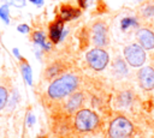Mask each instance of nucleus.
I'll list each match as a JSON object with an SVG mask.
<instances>
[{"label": "nucleus", "instance_id": "nucleus-17", "mask_svg": "<svg viewBox=\"0 0 154 138\" xmlns=\"http://www.w3.org/2000/svg\"><path fill=\"white\" fill-rule=\"evenodd\" d=\"M20 72H22V76H23V79L26 82L28 85H32V71H31V67L30 65L28 64V61L25 60H22V64H20Z\"/></svg>", "mask_w": 154, "mask_h": 138}, {"label": "nucleus", "instance_id": "nucleus-1", "mask_svg": "<svg viewBox=\"0 0 154 138\" xmlns=\"http://www.w3.org/2000/svg\"><path fill=\"white\" fill-rule=\"evenodd\" d=\"M79 86V78L75 73H64L53 79L47 88V96L51 100L59 101L73 94Z\"/></svg>", "mask_w": 154, "mask_h": 138}, {"label": "nucleus", "instance_id": "nucleus-11", "mask_svg": "<svg viewBox=\"0 0 154 138\" xmlns=\"http://www.w3.org/2000/svg\"><path fill=\"white\" fill-rule=\"evenodd\" d=\"M137 17L143 22H154V0H144L138 7Z\"/></svg>", "mask_w": 154, "mask_h": 138}, {"label": "nucleus", "instance_id": "nucleus-6", "mask_svg": "<svg viewBox=\"0 0 154 138\" xmlns=\"http://www.w3.org/2000/svg\"><path fill=\"white\" fill-rule=\"evenodd\" d=\"M91 42L97 48H106L108 46V26L105 22L97 20L91 25Z\"/></svg>", "mask_w": 154, "mask_h": 138}, {"label": "nucleus", "instance_id": "nucleus-8", "mask_svg": "<svg viewBox=\"0 0 154 138\" xmlns=\"http://www.w3.org/2000/svg\"><path fill=\"white\" fill-rule=\"evenodd\" d=\"M137 43L146 50L154 49V31L149 28H140L136 30Z\"/></svg>", "mask_w": 154, "mask_h": 138}, {"label": "nucleus", "instance_id": "nucleus-23", "mask_svg": "<svg viewBox=\"0 0 154 138\" xmlns=\"http://www.w3.org/2000/svg\"><path fill=\"white\" fill-rule=\"evenodd\" d=\"M26 122H28V126H32V125L35 124V116H34V114H31V113L28 114Z\"/></svg>", "mask_w": 154, "mask_h": 138}, {"label": "nucleus", "instance_id": "nucleus-4", "mask_svg": "<svg viewBox=\"0 0 154 138\" xmlns=\"http://www.w3.org/2000/svg\"><path fill=\"white\" fill-rule=\"evenodd\" d=\"M124 60L128 62L130 67H142L147 60V54L146 49H143L137 42L136 43H130L124 47L123 50Z\"/></svg>", "mask_w": 154, "mask_h": 138}, {"label": "nucleus", "instance_id": "nucleus-3", "mask_svg": "<svg viewBox=\"0 0 154 138\" xmlns=\"http://www.w3.org/2000/svg\"><path fill=\"white\" fill-rule=\"evenodd\" d=\"M134 124L124 115H118L109 122L107 130L108 138H130L134 134Z\"/></svg>", "mask_w": 154, "mask_h": 138}, {"label": "nucleus", "instance_id": "nucleus-5", "mask_svg": "<svg viewBox=\"0 0 154 138\" xmlns=\"http://www.w3.org/2000/svg\"><path fill=\"white\" fill-rule=\"evenodd\" d=\"M85 61L89 65L90 68H93L96 72L103 71L108 62H109V55L105 50V48H93L87 52L85 54Z\"/></svg>", "mask_w": 154, "mask_h": 138}, {"label": "nucleus", "instance_id": "nucleus-21", "mask_svg": "<svg viewBox=\"0 0 154 138\" xmlns=\"http://www.w3.org/2000/svg\"><path fill=\"white\" fill-rule=\"evenodd\" d=\"M8 5H14L16 7H23L25 5V0H6Z\"/></svg>", "mask_w": 154, "mask_h": 138}, {"label": "nucleus", "instance_id": "nucleus-19", "mask_svg": "<svg viewBox=\"0 0 154 138\" xmlns=\"http://www.w3.org/2000/svg\"><path fill=\"white\" fill-rule=\"evenodd\" d=\"M7 101H8V90L4 85H0V110L6 107Z\"/></svg>", "mask_w": 154, "mask_h": 138}, {"label": "nucleus", "instance_id": "nucleus-14", "mask_svg": "<svg viewBox=\"0 0 154 138\" xmlns=\"http://www.w3.org/2000/svg\"><path fill=\"white\" fill-rule=\"evenodd\" d=\"M128 62L124 60V59H122V58H116L114 59V61H113V65H112V67H113V72H114V74L118 77V78H123V77H126V74L129 73V68H128Z\"/></svg>", "mask_w": 154, "mask_h": 138}, {"label": "nucleus", "instance_id": "nucleus-2", "mask_svg": "<svg viewBox=\"0 0 154 138\" xmlns=\"http://www.w3.org/2000/svg\"><path fill=\"white\" fill-rule=\"evenodd\" d=\"M73 124L78 132H93L100 126V118L94 110L81 108L75 113Z\"/></svg>", "mask_w": 154, "mask_h": 138}, {"label": "nucleus", "instance_id": "nucleus-18", "mask_svg": "<svg viewBox=\"0 0 154 138\" xmlns=\"http://www.w3.org/2000/svg\"><path fill=\"white\" fill-rule=\"evenodd\" d=\"M117 103L119 107L125 108L130 107L132 103V92L131 91H123L117 96Z\"/></svg>", "mask_w": 154, "mask_h": 138}, {"label": "nucleus", "instance_id": "nucleus-24", "mask_svg": "<svg viewBox=\"0 0 154 138\" xmlns=\"http://www.w3.org/2000/svg\"><path fill=\"white\" fill-rule=\"evenodd\" d=\"M90 1H91V0H78V6H79L81 8H87V7L89 6Z\"/></svg>", "mask_w": 154, "mask_h": 138}, {"label": "nucleus", "instance_id": "nucleus-26", "mask_svg": "<svg viewBox=\"0 0 154 138\" xmlns=\"http://www.w3.org/2000/svg\"><path fill=\"white\" fill-rule=\"evenodd\" d=\"M12 53L16 55V58H18L19 60H23V58L20 56V54H19V50H18V48H13L12 49Z\"/></svg>", "mask_w": 154, "mask_h": 138}, {"label": "nucleus", "instance_id": "nucleus-27", "mask_svg": "<svg viewBox=\"0 0 154 138\" xmlns=\"http://www.w3.org/2000/svg\"><path fill=\"white\" fill-rule=\"evenodd\" d=\"M137 1H144V0H137Z\"/></svg>", "mask_w": 154, "mask_h": 138}, {"label": "nucleus", "instance_id": "nucleus-16", "mask_svg": "<svg viewBox=\"0 0 154 138\" xmlns=\"http://www.w3.org/2000/svg\"><path fill=\"white\" fill-rule=\"evenodd\" d=\"M32 41L37 46H40L43 50H49L51 49V43L46 41V34L41 30H37V31L32 32Z\"/></svg>", "mask_w": 154, "mask_h": 138}, {"label": "nucleus", "instance_id": "nucleus-22", "mask_svg": "<svg viewBox=\"0 0 154 138\" xmlns=\"http://www.w3.org/2000/svg\"><path fill=\"white\" fill-rule=\"evenodd\" d=\"M17 30L20 32V34H28L30 31V26L28 24H19L17 26Z\"/></svg>", "mask_w": 154, "mask_h": 138}, {"label": "nucleus", "instance_id": "nucleus-12", "mask_svg": "<svg viewBox=\"0 0 154 138\" xmlns=\"http://www.w3.org/2000/svg\"><path fill=\"white\" fill-rule=\"evenodd\" d=\"M81 16V10L76 8L71 5H61L60 12H59V18L64 22H70L72 19H76Z\"/></svg>", "mask_w": 154, "mask_h": 138}, {"label": "nucleus", "instance_id": "nucleus-9", "mask_svg": "<svg viewBox=\"0 0 154 138\" xmlns=\"http://www.w3.org/2000/svg\"><path fill=\"white\" fill-rule=\"evenodd\" d=\"M84 101V95L82 91H75L73 94H71L70 96L66 97V102H65V110L69 114L76 113L81 109L82 104Z\"/></svg>", "mask_w": 154, "mask_h": 138}, {"label": "nucleus", "instance_id": "nucleus-13", "mask_svg": "<svg viewBox=\"0 0 154 138\" xmlns=\"http://www.w3.org/2000/svg\"><path fill=\"white\" fill-rule=\"evenodd\" d=\"M140 24H141V19L137 16H126L123 17L120 19V30L124 32L131 31L134 29H140Z\"/></svg>", "mask_w": 154, "mask_h": 138}, {"label": "nucleus", "instance_id": "nucleus-7", "mask_svg": "<svg viewBox=\"0 0 154 138\" xmlns=\"http://www.w3.org/2000/svg\"><path fill=\"white\" fill-rule=\"evenodd\" d=\"M138 85L144 91L154 90V67L152 66H142L137 72Z\"/></svg>", "mask_w": 154, "mask_h": 138}, {"label": "nucleus", "instance_id": "nucleus-15", "mask_svg": "<svg viewBox=\"0 0 154 138\" xmlns=\"http://www.w3.org/2000/svg\"><path fill=\"white\" fill-rule=\"evenodd\" d=\"M63 71H64V66H63L61 64L54 62V64H51V65L46 68L45 74H46V78L51 80V79H53V78L55 79V78H58L59 76L64 74Z\"/></svg>", "mask_w": 154, "mask_h": 138}, {"label": "nucleus", "instance_id": "nucleus-10", "mask_svg": "<svg viewBox=\"0 0 154 138\" xmlns=\"http://www.w3.org/2000/svg\"><path fill=\"white\" fill-rule=\"evenodd\" d=\"M64 20H61L60 18H58L57 20H54L51 25H49V32H48V36H49V40L52 43H59L63 38H64V35L66 31H64Z\"/></svg>", "mask_w": 154, "mask_h": 138}, {"label": "nucleus", "instance_id": "nucleus-20", "mask_svg": "<svg viewBox=\"0 0 154 138\" xmlns=\"http://www.w3.org/2000/svg\"><path fill=\"white\" fill-rule=\"evenodd\" d=\"M0 18L2 19V22H5L6 24L10 23V10H8V4H5L0 7Z\"/></svg>", "mask_w": 154, "mask_h": 138}, {"label": "nucleus", "instance_id": "nucleus-25", "mask_svg": "<svg viewBox=\"0 0 154 138\" xmlns=\"http://www.w3.org/2000/svg\"><path fill=\"white\" fill-rule=\"evenodd\" d=\"M29 1L34 5H36V6H42L43 2H45V0H29Z\"/></svg>", "mask_w": 154, "mask_h": 138}]
</instances>
